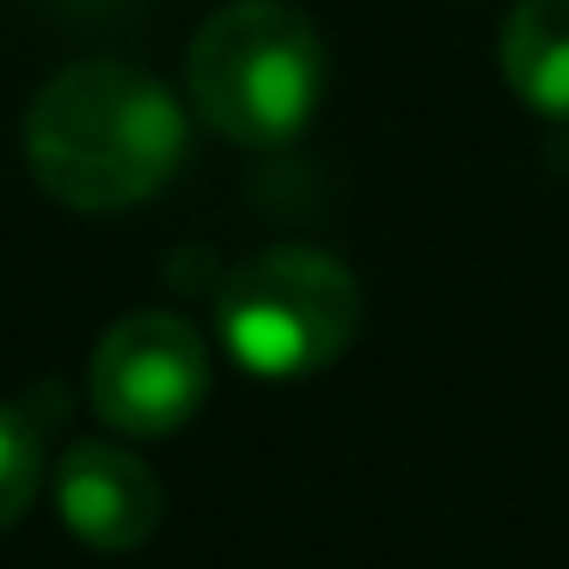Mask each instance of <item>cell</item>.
<instances>
[{
    "instance_id": "obj_5",
    "label": "cell",
    "mask_w": 569,
    "mask_h": 569,
    "mask_svg": "<svg viewBox=\"0 0 569 569\" xmlns=\"http://www.w3.org/2000/svg\"><path fill=\"white\" fill-rule=\"evenodd\" d=\"M56 508L87 551H141L160 532L166 490L141 453L117 441H74L56 459Z\"/></svg>"
},
{
    "instance_id": "obj_7",
    "label": "cell",
    "mask_w": 569,
    "mask_h": 569,
    "mask_svg": "<svg viewBox=\"0 0 569 569\" xmlns=\"http://www.w3.org/2000/svg\"><path fill=\"white\" fill-rule=\"evenodd\" d=\"M43 490V429L19 405H0V532Z\"/></svg>"
},
{
    "instance_id": "obj_1",
    "label": "cell",
    "mask_w": 569,
    "mask_h": 569,
    "mask_svg": "<svg viewBox=\"0 0 569 569\" xmlns=\"http://www.w3.org/2000/svg\"><path fill=\"white\" fill-rule=\"evenodd\" d=\"M184 148V104L153 74L111 56L68 62L43 80L26 111L31 178L80 214H123L153 202L178 178Z\"/></svg>"
},
{
    "instance_id": "obj_6",
    "label": "cell",
    "mask_w": 569,
    "mask_h": 569,
    "mask_svg": "<svg viewBox=\"0 0 569 569\" xmlns=\"http://www.w3.org/2000/svg\"><path fill=\"white\" fill-rule=\"evenodd\" d=\"M496 62L527 111L569 123V0H515L496 38Z\"/></svg>"
},
{
    "instance_id": "obj_3",
    "label": "cell",
    "mask_w": 569,
    "mask_h": 569,
    "mask_svg": "<svg viewBox=\"0 0 569 569\" xmlns=\"http://www.w3.org/2000/svg\"><path fill=\"white\" fill-rule=\"evenodd\" d=\"M214 325L246 373L307 380L356 343L361 282L319 246H270L221 282Z\"/></svg>"
},
{
    "instance_id": "obj_2",
    "label": "cell",
    "mask_w": 569,
    "mask_h": 569,
    "mask_svg": "<svg viewBox=\"0 0 569 569\" xmlns=\"http://www.w3.org/2000/svg\"><path fill=\"white\" fill-rule=\"evenodd\" d=\"M190 111L233 148H288L325 99V43L288 0H233L184 56Z\"/></svg>"
},
{
    "instance_id": "obj_4",
    "label": "cell",
    "mask_w": 569,
    "mask_h": 569,
    "mask_svg": "<svg viewBox=\"0 0 569 569\" xmlns=\"http://www.w3.org/2000/svg\"><path fill=\"white\" fill-rule=\"evenodd\" d=\"M87 398L104 429L129 441L178 435L209 398V349L178 312H129L87 361Z\"/></svg>"
}]
</instances>
